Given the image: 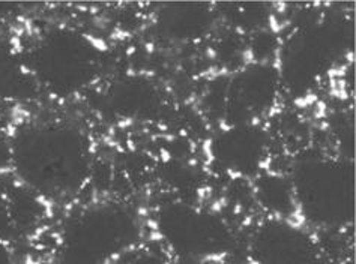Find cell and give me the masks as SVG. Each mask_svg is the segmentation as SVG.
<instances>
[{"label":"cell","mask_w":356,"mask_h":264,"mask_svg":"<svg viewBox=\"0 0 356 264\" xmlns=\"http://www.w3.org/2000/svg\"><path fill=\"white\" fill-rule=\"evenodd\" d=\"M142 224L128 204L97 201L68 216L58 238L59 264H116L140 247Z\"/></svg>","instance_id":"2"},{"label":"cell","mask_w":356,"mask_h":264,"mask_svg":"<svg viewBox=\"0 0 356 264\" xmlns=\"http://www.w3.org/2000/svg\"><path fill=\"white\" fill-rule=\"evenodd\" d=\"M248 257L254 264H325L313 236L295 221L268 218L248 240Z\"/></svg>","instance_id":"9"},{"label":"cell","mask_w":356,"mask_h":264,"mask_svg":"<svg viewBox=\"0 0 356 264\" xmlns=\"http://www.w3.org/2000/svg\"><path fill=\"white\" fill-rule=\"evenodd\" d=\"M346 264H352V263H346Z\"/></svg>","instance_id":"15"},{"label":"cell","mask_w":356,"mask_h":264,"mask_svg":"<svg viewBox=\"0 0 356 264\" xmlns=\"http://www.w3.org/2000/svg\"><path fill=\"white\" fill-rule=\"evenodd\" d=\"M119 264H167V261L158 256L155 251H147V249H140L137 247L131 252H128L125 257H122Z\"/></svg>","instance_id":"13"},{"label":"cell","mask_w":356,"mask_h":264,"mask_svg":"<svg viewBox=\"0 0 356 264\" xmlns=\"http://www.w3.org/2000/svg\"><path fill=\"white\" fill-rule=\"evenodd\" d=\"M156 230L168 249L186 257H215L230 240L226 222L193 204L168 203L156 213Z\"/></svg>","instance_id":"6"},{"label":"cell","mask_w":356,"mask_h":264,"mask_svg":"<svg viewBox=\"0 0 356 264\" xmlns=\"http://www.w3.org/2000/svg\"><path fill=\"white\" fill-rule=\"evenodd\" d=\"M115 108L124 116L146 119L156 115L161 108V97L152 83L138 79H129L118 84L113 92Z\"/></svg>","instance_id":"12"},{"label":"cell","mask_w":356,"mask_h":264,"mask_svg":"<svg viewBox=\"0 0 356 264\" xmlns=\"http://www.w3.org/2000/svg\"><path fill=\"white\" fill-rule=\"evenodd\" d=\"M281 79L275 63L252 62L233 72L221 92L224 125H260L280 101Z\"/></svg>","instance_id":"7"},{"label":"cell","mask_w":356,"mask_h":264,"mask_svg":"<svg viewBox=\"0 0 356 264\" xmlns=\"http://www.w3.org/2000/svg\"><path fill=\"white\" fill-rule=\"evenodd\" d=\"M14 179L44 201L80 195L93 174V146L67 120H36L14 131L8 143Z\"/></svg>","instance_id":"1"},{"label":"cell","mask_w":356,"mask_h":264,"mask_svg":"<svg viewBox=\"0 0 356 264\" xmlns=\"http://www.w3.org/2000/svg\"><path fill=\"white\" fill-rule=\"evenodd\" d=\"M260 125H229L215 134L208 154L213 165L236 181H252L268 168L270 141Z\"/></svg>","instance_id":"8"},{"label":"cell","mask_w":356,"mask_h":264,"mask_svg":"<svg viewBox=\"0 0 356 264\" xmlns=\"http://www.w3.org/2000/svg\"><path fill=\"white\" fill-rule=\"evenodd\" d=\"M0 264H14L13 251L9 248V242L0 239Z\"/></svg>","instance_id":"14"},{"label":"cell","mask_w":356,"mask_h":264,"mask_svg":"<svg viewBox=\"0 0 356 264\" xmlns=\"http://www.w3.org/2000/svg\"><path fill=\"white\" fill-rule=\"evenodd\" d=\"M212 24V11L200 3L167 5L158 15V26L167 36L179 41H191L208 33Z\"/></svg>","instance_id":"11"},{"label":"cell","mask_w":356,"mask_h":264,"mask_svg":"<svg viewBox=\"0 0 356 264\" xmlns=\"http://www.w3.org/2000/svg\"><path fill=\"white\" fill-rule=\"evenodd\" d=\"M252 197L269 218L295 221V216L299 215L292 182L283 173L264 170L252 179Z\"/></svg>","instance_id":"10"},{"label":"cell","mask_w":356,"mask_h":264,"mask_svg":"<svg viewBox=\"0 0 356 264\" xmlns=\"http://www.w3.org/2000/svg\"><path fill=\"white\" fill-rule=\"evenodd\" d=\"M24 68L36 86L58 98L77 97L99 79L102 51L86 33L51 27L27 54Z\"/></svg>","instance_id":"3"},{"label":"cell","mask_w":356,"mask_h":264,"mask_svg":"<svg viewBox=\"0 0 356 264\" xmlns=\"http://www.w3.org/2000/svg\"><path fill=\"white\" fill-rule=\"evenodd\" d=\"M343 29L335 23L317 22L289 38L278 56L277 69L281 84L302 90L316 83L344 47Z\"/></svg>","instance_id":"5"},{"label":"cell","mask_w":356,"mask_h":264,"mask_svg":"<svg viewBox=\"0 0 356 264\" xmlns=\"http://www.w3.org/2000/svg\"><path fill=\"white\" fill-rule=\"evenodd\" d=\"M299 215L325 229H343L355 215V172L334 156H304L287 174Z\"/></svg>","instance_id":"4"}]
</instances>
